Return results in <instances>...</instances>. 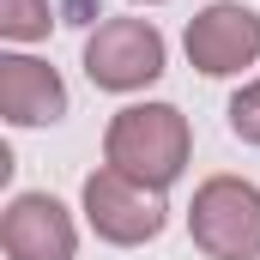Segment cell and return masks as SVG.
<instances>
[{
  "label": "cell",
  "instance_id": "1",
  "mask_svg": "<svg viewBox=\"0 0 260 260\" xmlns=\"http://www.w3.org/2000/svg\"><path fill=\"white\" fill-rule=\"evenodd\" d=\"M188 157H194V127L176 103H127L103 127V164L157 194H170L188 176Z\"/></svg>",
  "mask_w": 260,
  "mask_h": 260
},
{
  "label": "cell",
  "instance_id": "2",
  "mask_svg": "<svg viewBox=\"0 0 260 260\" xmlns=\"http://www.w3.org/2000/svg\"><path fill=\"white\" fill-rule=\"evenodd\" d=\"M188 236L206 260H260V188L248 176H206L188 200Z\"/></svg>",
  "mask_w": 260,
  "mask_h": 260
},
{
  "label": "cell",
  "instance_id": "3",
  "mask_svg": "<svg viewBox=\"0 0 260 260\" xmlns=\"http://www.w3.org/2000/svg\"><path fill=\"white\" fill-rule=\"evenodd\" d=\"M170 67V43L151 18H103L85 37V79L109 97H133L157 85Z\"/></svg>",
  "mask_w": 260,
  "mask_h": 260
},
{
  "label": "cell",
  "instance_id": "4",
  "mask_svg": "<svg viewBox=\"0 0 260 260\" xmlns=\"http://www.w3.org/2000/svg\"><path fill=\"white\" fill-rule=\"evenodd\" d=\"M79 212H85V224H91L109 248L157 242L164 224H170L164 194L145 188V182H133V176H121V170H109V164L85 176V188H79Z\"/></svg>",
  "mask_w": 260,
  "mask_h": 260
},
{
  "label": "cell",
  "instance_id": "5",
  "mask_svg": "<svg viewBox=\"0 0 260 260\" xmlns=\"http://www.w3.org/2000/svg\"><path fill=\"white\" fill-rule=\"evenodd\" d=\"M188 67L206 79H236L242 67H260V12L242 0H212L200 6L182 30Z\"/></svg>",
  "mask_w": 260,
  "mask_h": 260
},
{
  "label": "cell",
  "instance_id": "6",
  "mask_svg": "<svg viewBox=\"0 0 260 260\" xmlns=\"http://www.w3.org/2000/svg\"><path fill=\"white\" fill-rule=\"evenodd\" d=\"M0 254L6 260H73L79 224L55 194H12L0 212Z\"/></svg>",
  "mask_w": 260,
  "mask_h": 260
},
{
  "label": "cell",
  "instance_id": "7",
  "mask_svg": "<svg viewBox=\"0 0 260 260\" xmlns=\"http://www.w3.org/2000/svg\"><path fill=\"white\" fill-rule=\"evenodd\" d=\"M0 115L6 127H55L67 115V79L24 49H6L0 55Z\"/></svg>",
  "mask_w": 260,
  "mask_h": 260
},
{
  "label": "cell",
  "instance_id": "8",
  "mask_svg": "<svg viewBox=\"0 0 260 260\" xmlns=\"http://www.w3.org/2000/svg\"><path fill=\"white\" fill-rule=\"evenodd\" d=\"M55 30V0H0V37L6 43H43Z\"/></svg>",
  "mask_w": 260,
  "mask_h": 260
},
{
  "label": "cell",
  "instance_id": "9",
  "mask_svg": "<svg viewBox=\"0 0 260 260\" xmlns=\"http://www.w3.org/2000/svg\"><path fill=\"white\" fill-rule=\"evenodd\" d=\"M224 115H230V133H236L242 145H260V79H248V85L230 97Z\"/></svg>",
  "mask_w": 260,
  "mask_h": 260
},
{
  "label": "cell",
  "instance_id": "10",
  "mask_svg": "<svg viewBox=\"0 0 260 260\" xmlns=\"http://www.w3.org/2000/svg\"><path fill=\"white\" fill-rule=\"evenodd\" d=\"M133 6H164V0H133Z\"/></svg>",
  "mask_w": 260,
  "mask_h": 260
}]
</instances>
